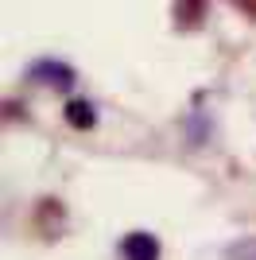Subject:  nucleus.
<instances>
[{
    "label": "nucleus",
    "instance_id": "f257e3e1",
    "mask_svg": "<svg viewBox=\"0 0 256 260\" xmlns=\"http://www.w3.org/2000/svg\"><path fill=\"white\" fill-rule=\"evenodd\" d=\"M27 78L39 82V86H47V89H58V93H70L74 82H78L74 66H70V62H58V58H35V62L27 66Z\"/></svg>",
    "mask_w": 256,
    "mask_h": 260
},
{
    "label": "nucleus",
    "instance_id": "f03ea898",
    "mask_svg": "<svg viewBox=\"0 0 256 260\" xmlns=\"http://www.w3.org/2000/svg\"><path fill=\"white\" fill-rule=\"evenodd\" d=\"M120 256L124 260H159V237L144 233V229H132V233L120 237Z\"/></svg>",
    "mask_w": 256,
    "mask_h": 260
},
{
    "label": "nucleus",
    "instance_id": "7ed1b4c3",
    "mask_svg": "<svg viewBox=\"0 0 256 260\" xmlns=\"http://www.w3.org/2000/svg\"><path fill=\"white\" fill-rule=\"evenodd\" d=\"M62 117H66V124H70V128L85 132V128H93V124H97V109L89 105L85 98H74V101H66Z\"/></svg>",
    "mask_w": 256,
    "mask_h": 260
},
{
    "label": "nucleus",
    "instance_id": "20e7f679",
    "mask_svg": "<svg viewBox=\"0 0 256 260\" xmlns=\"http://www.w3.org/2000/svg\"><path fill=\"white\" fill-rule=\"evenodd\" d=\"M225 260H256V237H241L225 245Z\"/></svg>",
    "mask_w": 256,
    "mask_h": 260
},
{
    "label": "nucleus",
    "instance_id": "39448f33",
    "mask_svg": "<svg viewBox=\"0 0 256 260\" xmlns=\"http://www.w3.org/2000/svg\"><path fill=\"white\" fill-rule=\"evenodd\" d=\"M198 12H202V0H175V16L198 20Z\"/></svg>",
    "mask_w": 256,
    "mask_h": 260
}]
</instances>
